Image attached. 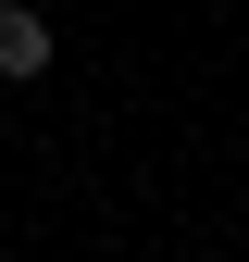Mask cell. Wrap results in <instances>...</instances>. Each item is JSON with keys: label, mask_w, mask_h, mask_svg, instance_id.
Masks as SVG:
<instances>
[{"label": "cell", "mask_w": 249, "mask_h": 262, "mask_svg": "<svg viewBox=\"0 0 249 262\" xmlns=\"http://www.w3.org/2000/svg\"><path fill=\"white\" fill-rule=\"evenodd\" d=\"M0 75H50V13L0 0Z\"/></svg>", "instance_id": "6da1fadb"}]
</instances>
